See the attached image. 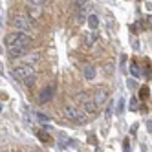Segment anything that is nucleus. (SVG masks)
<instances>
[{"instance_id": "obj_1", "label": "nucleus", "mask_w": 152, "mask_h": 152, "mask_svg": "<svg viewBox=\"0 0 152 152\" xmlns=\"http://www.w3.org/2000/svg\"><path fill=\"white\" fill-rule=\"evenodd\" d=\"M77 101L81 103L83 110L88 114V115H97V114H99V106H97L92 92H83V94H79L77 95Z\"/></svg>"}, {"instance_id": "obj_2", "label": "nucleus", "mask_w": 152, "mask_h": 152, "mask_svg": "<svg viewBox=\"0 0 152 152\" xmlns=\"http://www.w3.org/2000/svg\"><path fill=\"white\" fill-rule=\"evenodd\" d=\"M31 44V35L26 31H13L6 37V46H28Z\"/></svg>"}, {"instance_id": "obj_3", "label": "nucleus", "mask_w": 152, "mask_h": 152, "mask_svg": "<svg viewBox=\"0 0 152 152\" xmlns=\"http://www.w3.org/2000/svg\"><path fill=\"white\" fill-rule=\"evenodd\" d=\"M11 75L17 79V81H26L28 77H31V75H35V70L29 66V64H20V66H15L11 70Z\"/></svg>"}, {"instance_id": "obj_4", "label": "nucleus", "mask_w": 152, "mask_h": 152, "mask_svg": "<svg viewBox=\"0 0 152 152\" xmlns=\"http://www.w3.org/2000/svg\"><path fill=\"white\" fill-rule=\"evenodd\" d=\"M13 26L18 29V31H26V33H29V29H31V18L29 17H26V15H22V13H17L15 17H13Z\"/></svg>"}, {"instance_id": "obj_5", "label": "nucleus", "mask_w": 152, "mask_h": 152, "mask_svg": "<svg viewBox=\"0 0 152 152\" xmlns=\"http://www.w3.org/2000/svg\"><path fill=\"white\" fill-rule=\"evenodd\" d=\"M53 94H55V84H48L46 88H44V90H42V92L39 94V103H40V104H44V103L51 101Z\"/></svg>"}, {"instance_id": "obj_6", "label": "nucleus", "mask_w": 152, "mask_h": 152, "mask_svg": "<svg viewBox=\"0 0 152 152\" xmlns=\"http://www.w3.org/2000/svg\"><path fill=\"white\" fill-rule=\"evenodd\" d=\"M108 95H110V92H108L106 88H97L94 92V99H95V103H97V106H99V108L108 101Z\"/></svg>"}, {"instance_id": "obj_7", "label": "nucleus", "mask_w": 152, "mask_h": 152, "mask_svg": "<svg viewBox=\"0 0 152 152\" xmlns=\"http://www.w3.org/2000/svg\"><path fill=\"white\" fill-rule=\"evenodd\" d=\"M95 42H97V35L94 33V31H90V33H84L83 35V48L86 51H90L94 46H95Z\"/></svg>"}, {"instance_id": "obj_8", "label": "nucleus", "mask_w": 152, "mask_h": 152, "mask_svg": "<svg viewBox=\"0 0 152 152\" xmlns=\"http://www.w3.org/2000/svg\"><path fill=\"white\" fill-rule=\"evenodd\" d=\"M28 51V46H7V55L11 59H17V57H24Z\"/></svg>"}, {"instance_id": "obj_9", "label": "nucleus", "mask_w": 152, "mask_h": 152, "mask_svg": "<svg viewBox=\"0 0 152 152\" xmlns=\"http://www.w3.org/2000/svg\"><path fill=\"white\" fill-rule=\"evenodd\" d=\"M77 112H79V108H75V106H70V104L62 106V115L73 123H77Z\"/></svg>"}, {"instance_id": "obj_10", "label": "nucleus", "mask_w": 152, "mask_h": 152, "mask_svg": "<svg viewBox=\"0 0 152 152\" xmlns=\"http://www.w3.org/2000/svg\"><path fill=\"white\" fill-rule=\"evenodd\" d=\"M42 59H44V55H42L40 51H33V53H29V55H26L24 62L31 66V64H39V62H42Z\"/></svg>"}, {"instance_id": "obj_11", "label": "nucleus", "mask_w": 152, "mask_h": 152, "mask_svg": "<svg viewBox=\"0 0 152 152\" xmlns=\"http://www.w3.org/2000/svg\"><path fill=\"white\" fill-rule=\"evenodd\" d=\"M28 17L31 18V20H39L40 17H42V9H40V6H28Z\"/></svg>"}, {"instance_id": "obj_12", "label": "nucleus", "mask_w": 152, "mask_h": 152, "mask_svg": "<svg viewBox=\"0 0 152 152\" xmlns=\"http://www.w3.org/2000/svg\"><path fill=\"white\" fill-rule=\"evenodd\" d=\"M75 7H77V13H88L90 2L88 0H75Z\"/></svg>"}, {"instance_id": "obj_13", "label": "nucleus", "mask_w": 152, "mask_h": 152, "mask_svg": "<svg viewBox=\"0 0 152 152\" xmlns=\"http://www.w3.org/2000/svg\"><path fill=\"white\" fill-rule=\"evenodd\" d=\"M84 79L86 81L95 79V66H94V64H86V66H84Z\"/></svg>"}, {"instance_id": "obj_14", "label": "nucleus", "mask_w": 152, "mask_h": 152, "mask_svg": "<svg viewBox=\"0 0 152 152\" xmlns=\"http://www.w3.org/2000/svg\"><path fill=\"white\" fill-rule=\"evenodd\" d=\"M88 26H90L92 31H95L97 26H99V18H97L95 15H90V17H88Z\"/></svg>"}, {"instance_id": "obj_15", "label": "nucleus", "mask_w": 152, "mask_h": 152, "mask_svg": "<svg viewBox=\"0 0 152 152\" xmlns=\"http://www.w3.org/2000/svg\"><path fill=\"white\" fill-rule=\"evenodd\" d=\"M37 136H39V139L42 141V143H50V136L44 132V130H39V132H37Z\"/></svg>"}, {"instance_id": "obj_16", "label": "nucleus", "mask_w": 152, "mask_h": 152, "mask_svg": "<svg viewBox=\"0 0 152 152\" xmlns=\"http://www.w3.org/2000/svg\"><path fill=\"white\" fill-rule=\"evenodd\" d=\"M66 143H68V137L66 136H59V148L66 150Z\"/></svg>"}, {"instance_id": "obj_17", "label": "nucleus", "mask_w": 152, "mask_h": 152, "mask_svg": "<svg viewBox=\"0 0 152 152\" xmlns=\"http://www.w3.org/2000/svg\"><path fill=\"white\" fill-rule=\"evenodd\" d=\"M130 73H132V75H136V77H139V66H137V64L136 62H132V66H130Z\"/></svg>"}, {"instance_id": "obj_18", "label": "nucleus", "mask_w": 152, "mask_h": 152, "mask_svg": "<svg viewBox=\"0 0 152 152\" xmlns=\"http://www.w3.org/2000/svg\"><path fill=\"white\" fill-rule=\"evenodd\" d=\"M35 81H37V73L31 75V77H28V79L24 81V84H26V86H31V84H35Z\"/></svg>"}, {"instance_id": "obj_19", "label": "nucleus", "mask_w": 152, "mask_h": 152, "mask_svg": "<svg viewBox=\"0 0 152 152\" xmlns=\"http://www.w3.org/2000/svg\"><path fill=\"white\" fill-rule=\"evenodd\" d=\"M139 95H141V99H147V97H148V88H147V86H143V88L139 90Z\"/></svg>"}, {"instance_id": "obj_20", "label": "nucleus", "mask_w": 152, "mask_h": 152, "mask_svg": "<svg viewBox=\"0 0 152 152\" xmlns=\"http://www.w3.org/2000/svg\"><path fill=\"white\" fill-rule=\"evenodd\" d=\"M130 110H132V112L137 110V101H136V97H132V99H130Z\"/></svg>"}, {"instance_id": "obj_21", "label": "nucleus", "mask_w": 152, "mask_h": 152, "mask_svg": "<svg viewBox=\"0 0 152 152\" xmlns=\"http://www.w3.org/2000/svg\"><path fill=\"white\" fill-rule=\"evenodd\" d=\"M123 110H125V101L119 99V103H117V114H123Z\"/></svg>"}, {"instance_id": "obj_22", "label": "nucleus", "mask_w": 152, "mask_h": 152, "mask_svg": "<svg viewBox=\"0 0 152 152\" xmlns=\"http://www.w3.org/2000/svg\"><path fill=\"white\" fill-rule=\"evenodd\" d=\"M37 119H39V121H42V123H48L50 121L48 115H44V114H37Z\"/></svg>"}, {"instance_id": "obj_23", "label": "nucleus", "mask_w": 152, "mask_h": 152, "mask_svg": "<svg viewBox=\"0 0 152 152\" xmlns=\"http://www.w3.org/2000/svg\"><path fill=\"white\" fill-rule=\"evenodd\" d=\"M28 2H29L31 6H42V4L46 2V0H28Z\"/></svg>"}, {"instance_id": "obj_24", "label": "nucleus", "mask_w": 152, "mask_h": 152, "mask_svg": "<svg viewBox=\"0 0 152 152\" xmlns=\"http://www.w3.org/2000/svg\"><path fill=\"white\" fill-rule=\"evenodd\" d=\"M104 70H106L108 73H112V72H114V62L110 61V62H108V66H104Z\"/></svg>"}, {"instance_id": "obj_25", "label": "nucleus", "mask_w": 152, "mask_h": 152, "mask_svg": "<svg viewBox=\"0 0 152 152\" xmlns=\"http://www.w3.org/2000/svg\"><path fill=\"white\" fill-rule=\"evenodd\" d=\"M123 148H125V152H130V143H128V139L123 141Z\"/></svg>"}, {"instance_id": "obj_26", "label": "nucleus", "mask_w": 152, "mask_h": 152, "mask_svg": "<svg viewBox=\"0 0 152 152\" xmlns=\"http://www.w3.org/2000/svg\"><path fill=\"white\" fill-rule=\"evenodd\" d=\"M88 143H90V145H95L97 141H95V137H94V136H88Z\"/></svg>"}, {"instance_id": "obj_27", "label": "nucleus", "mask_w": 152, "mask_h": 152, "mask_svg": "<svg viewBox=\"0 0 152 152\" xmlns=\"http://www.w3.org/2000/svg\"><path fill=\"white\" fill-rule=\"evenodd\" d=\"M147 128H148L150 132H152V121H148V123H147Z\"/></svg>"}, {"instance_id": "obj_28", "label": "nucleus", "mask_w": 152, "mask_h": 152, "mask_svg": "<svg viewBox=\"0 0 152 152\" xmlns=\"http://www.w3.org/2000/svg\"><path fill=\"white\" fill-rule=\"evenodd\" d=\"M147 9H148V11H152V4H150V2L147 4Z\"/></svg>"}, {"instance_id": "obj_29", "label": "nucleus", "mask_w": 152, "mask_h": 152, "mask_svg": "<svg viewBox=\"0 0 152 152\" xmlns=\"http://www.w3.org/2000/svg\"><path fill=\"white\" fill-rule=\"evenodd\" d=\"M147 20H148V24H152V17H148V18H147Z\"/></svg>"}, {"instance_id": "obj_30", "label": "nucleus", "mask_w": 152, "mask_h": 152, "mask_svg": "<svg viewBox=\"0 0 152 152\" xmlns=\"http://www.w3.org/2000/svg\"><path fill=\"white\" fill-rule=\"evenodd\" d=\"M141 148H143V152H147V147H141Z\"/></svg>"}, {"instance_id": "obj_31", "label": "nucleus", "mask_w": 152, "mask_h": 152, "mask_svg": "<svg viewBox=\"0 0 152 152\" xmlns=\"http://www.w3.org/2000/svg\"><path fill=\"white\" fill-rule=\"evenodd\" d=\"M95 152H103V150H99V148H97V150H95Z\"/></svg>"}, {"instance_id": "obj_32", "label": "nucleus", "mask_w": 152, "mask_h": 152, "mask_svg": "<svg viewBox=\"0 0 152 152\" xmlns=\"http://www.w3.org/2000/svg\"><path fill=\"white\" fill-rule=\"evenodd\" d=\"M15 152H22V150H15Z\"/></svg>"}, {"instance_id": "obj_33", "label": "nucleus", "mask_w": 152, "mask_h": 152, "mask_svg": "<svg viewBox=\"0 0 152 152\" xmlns=\"http://www.w3.org/2000/svg\"><path fill=\"white\" fill-rule=\"evenodd\" d=\"M4 152H9V150H4Z\"/></svg>"}]
</instances>
